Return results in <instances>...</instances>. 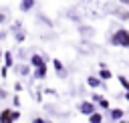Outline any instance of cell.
<instances>
[{"instance_id":"5b68a950","label":"cell","mask_w":129,"mask_h":123,"mask_svg":"<svg viewBox=\"0 0 129 123\" xmlns=\"http://www.w3.org/2000/svg\"><path fill=\"white\" fill-rule=\"evenodd\" d=\"M32 6H34V0H22V2H20V10H22V12H28Z\"/></svg>"},{"instance_id":"52a82bcc","label":"cell","mask_w":129,"mask_h":123,"mask_svg":"<svg viewBox=\"0 0 129 123\" xmlns=\"http://www.w3.org/2000/svg\"><path fill=\"white\" fill-rule=\"evenodd\" d=\"M101 121H103V115H101V113H95V111H93V113L89 115V123H101Z\"/></svg>"},{"instance_id":"4fadbf2b","label":"cell","mask_w":129,"mask_h":123,"mask_svg":"<svg viewBox=\"0 0 129 123\" xmlns=\"http://www.w3.org/2000/svg\"><path fill=\"white\" fill-rule=\"evenodd\" d=\"M4 58H6V60H4V65H6V67H12V65H14V60H12V54H10V52H6V54H4Z\"/></svg>"},{"instance_id":"8fae6325","label":"cell","mask_w":129,"mask_h":123,"mask_svg":"<svg viewBox=\"0 0 129 123\" xmlns=\"http://www.w3.org/2000/svg\"><path fill=\"white\" fill-rule=\"evenodd\" d=\"M117 79H119V83H121V87H123L125 91H129V81H127V77H123V75H119Z\"/></svg>"},{"instance_id":"ba28073f","label":"cell","mask_w":129,"mask_h":123,"mask_svg":"<svg viewBox=\"0 0 129 123\" xmlns=\"http://www.w3.org/2000/svg\"><path fill=\"white\" fill-rule=\"evenodd\" d=\"M30 63H32V67H40V65H42L44 60H42V56H40V54H32Z\"/></svg>"},{"instance_id":"3957f363","label":"cell","mask_w":129,"mask_h":123,"mask_svg":"<svg viewBox=\"0 0 129 123\" xmlns=\"http://www.w3.org/2000/svg\"><path fill=\"white\" fill-rule=\"evenodd\" d=\"M79 111H81L83 115H91V113L95 111V105H93L91 101H83V103L79 105Z\"/></svg>"},{"instance_id":"9a60e30c","label":"cell","mask_w":129,"mask_h":123,"mask_svg":"<svg viewBox=\"0 0 129 123\" xmlns=\"http://www.w3.org/2000/svg\"><path fill=\"white\" fill-rule=\"evenodd\" d=\"M32 123H48V121H44V119H40V117H36V119H34Z\"/></svg>"},{"instance_id":"e0dca14e","label":"cell","mask_w":129,"mask_h":123,"mask_svg":"<svg viewBox=\"0 0 129 123\" xmlns=\"http://www.w3.org/2000/svg\"><path fill=\"white\" fill-rule=\"evenodd\" d=\"M121 4H125V6H129V0H119Z\"/></svg>"},{"instance_id":"7c38bea8","label":"cell","mask_w":129,"mask_h":123,"mask_svg":"<svg viewBox=\"0 0 129 123\" xmlns=\"http://www.w3.org/2000/svg\"><path fill=\"white\" fill-rule=\"evenodd\" d=\"M52 65H54V71H58L60 75H64V69H62V63H60V60H56V58H54V60H52Z\"/></svg>"},{"instance_id":"ac0fdd59","label":"cell","mask_w":129,"mask_h":123,"mask_svg":"<svg viewBox=\"0 0 129 123\" xmlns=\"http://www.w3.org/2000/svg\"><path fill=\"white\" fill-rule=\"evenodd\" d=\"M125 99H127V101H129V91H125Z\"/></svg>"},{"instance_id":"5bb4252c","label":"cell","mask_w":129,"mask_h":123,"mask_svg":"<svg viewBox=\"0 0 129 123\" xmlns=\"http://www.w3.org/2000/svg\"><path fill=\"white\" fill-rule=\"evenodd\" d=\"M87 83H89V87H99V79H95V77H89Z\"/></svg>"},{"instance_id":"9c48e42d","label":"cell","mask_w":129,"mask_h":123,"mask_svg":"<svg viewBox=\"0 0 129 123\" xmlns=\"http://www.w3.org/2000/svg\"><path fill=\"white\" fill-rule=\"evenodd\" d=\"M123 113H125L123 109H113V111H111V119H115V121H117V119H123Z\"/></svg>"},{"instance_id":"8992f818","label":"cell","mask_w":129,"mask_h":123,"mask_svg":"<svg viewBox=\"0 0 129 123\" xmlns=\"http://www.w3.org/2000/svg\"><path fill=\"white\" fill-rule=\"evenodd\" d=\"M99 77H101L103 81H109V79H111L113 75H111V71H109L107 67H101V73H99Z\"/></svg>"},{"instance_id":"30bf717a","label":"cell","mask_w":129,"mask_h":123,"mask_svg":"<svg viewBox=\"0 0 129 123\" xmlns=\"http://www.w3.org/2000/svg\"><path fill=\"white\" fill-rule=\"evenodd\" d=\"M95 101H99V105H101L103 109H109V101H107V99H103V97H99V95H95Z\"/></svg>"},{"instance_id":"2e32d148","label":"cell","mask_w":129,"mask_h":123,"mask_svg":"<svg viewBox=\"0 0 129 123\" xmlns=\"http://www.w3.org/2000/svg\"><path fill=\"white\" fill-rule=\"evenodd\" d=\"M4 20H6V16H4L2 12H0V22H4Z\"/></svg>"},{"instance_id":"6da1fadb","label":"cell","mask_w":129,"mask_h":123,"mask_svg":"<svg viewBox=\"0 0 129 123\" xmlns=\"http://www.w3.org/2000/svg\"><path fill=\"white\" fill-rule=\"evenodd\" d=\"M111 44L113 46H123V48H129V30L127 28H119L111 34Z\"/></svg>"},{"instance_id":"277c9868","label":"cell","mask_w":129,"mask_h":123,"mask_svg":"<svg viewBox=\"0 0 129 123\" xmlns=\"http://www.w3.org/2000/svg\"><path fill=\"white\" fill-rule=\"evenodd\" d=\"M46 77V63H42L40 67H36L34 71V79H44Z\"/></svg>"},{"instance_id":"7a4b0ae2","label":"cell","mask_w":129,"mask_h":123,"mask_svg":"<svg viewBox=\"0 0 129 123\" xmlns=\"http://www.w3.org/2000/svg\"><path fill=\"white\" fill-rule=\"evenodd\" d=\"M18 117H20V113H18V111H12V109H4V111L0 113V123H14Z\"/></svg>"}]
</instances>
